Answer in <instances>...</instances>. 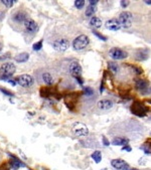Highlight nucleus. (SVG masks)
I'll list each match as a JSON object with an SVG mask.
<instances>
[{"label": "nucleus", "mask_w": 151, "mask_h": 170, "mask_svg": "<svg viewBox=\"0 0 151 170\" xmlns=\"http://www.w3.org/2000/svg\"><path fill=\"white\" fill-rule=\"evenodd\" d=\"M120 4L123 8H126L129 5V1H127V0H126V1L125 0H122V1H120Z\"/></svg>", "instance_id": "obj_30"}, {"label": "nucleus", "mask_w": 151, "mask_h": 170, "mask_svg": "<svg viewBox=\"0 0 151 170\" xmlns=\"http://www.w3.org/2000/svg\"><path fill=\"white\" fill-rule=\"evenodd\" d=\"M148 55H149V50L147 48L138 49L136 52V59L137 61H145V59L148 58Z\"/></svg>", "instance_id": "obj_15"}, {"label": "nucleus", "mask_w": 151, "mask_h": 170, "mask_svg": "<svg viewBox=\"0 0 151 170\" xmlns=\"http://www.w3.org/2000/svg\"><path fill=\"white\" fill-rule=\"evenodd\" d=\"M91 157L93 158V160L95 161L96 163H100L101 160H102V153H101V151H95V152H93V154L91 155Z\"/></svg>", "instance_id": "obj_24"}, {"label": "nucleus", "mask_w": 151, "mask_h": 170, "mask_svg": "<svg viewBox=\"0 0 151 170\" xmlns=\"http://www.w3.org/2000/svg\"><path fill=\"white\" fill-rule=\"evenodd\" d=\"M69 71H70V74L75 78H80L82 75V67L78 62H72Z\"/></svg>", "instance_id": "obj_11"}, {"label": "nucleus", "mask_w": 151, "mask_h": 170, "mask_svg": "<svg viewBox=\"0 0 151 170\" xmlns=\"http://www.w3.org/2000/svg\"><path fill=\"white\" fill-rule=\"evenodd\" d=\"M149 148H150V150H151V143H149Z\"/></svg>", "instance_id": "obj_41"}, {"label": "nucleus", "mask_w": 151, "mask_h": 170, "mask_svg": "<svg viewBox=\"0 0 151 170\" xmlns=\"http://www.w3.org/2000/svg\"><path fill=\"white\" fill-rule=\"evenodd\" d=\"M105 26L107 29L112 30V31H118L121 28V24L119 22L118 19H110L108 21H106Z\"/></svg>", "instance_id": "obj_13"}, {"label": "nucleus", "mask_w": 151, "mask_h": 170, "mask_svg": "<svg viewBox=\"0 0 151 170\" xmlns=\"http://www.w3.org/2000/svg\"><path fill=\"white\" fill-rule=\"evenodd\" d=\"M85 5V1L84 0H76L75 1V6L79 9L83 8V6Z\"/></svg>", "instance_id": "obj_27"}, {"label": "nucleus", "mask_w": 151, "mask_h": 170, "mask_svg": "<svg viewBox=\"0 0 151 170\" xmlns=\"http://www.w3.org/2000/svg\"><path fill=\"white\" fill-rule=\"evenodd\" d=\"M93 33L95 34V35H96L97 37H99L100 39L104 40V42H106V40H107V37H106V36H103L102 34H101V33H99V32H97L96 30H93Z\"/></svg>", "instance_id": "obj_29"}, {"label": "nucleus", "mask_w": 151, "mask_h": 170, "mask_svg": "<svg viewBox=\"0 0 151 170\" xmlns=\"http://www.w3.org/2000/svg\"><path fill=\"white\" fill-rule=\"evenodd\" d=\"M103 143H104V145L105 146H109V141L106 139V137H103Z\"/></svg>", "instance_id": "obj_34"}, {"label": "nucleus", "mask_w": 151, "mask_h": 170, "mask_svg": "<svg viewBox=\"0 0 151 170\" xmlns=\"http://www.w3.org/2000/svg\"><path fill=\"white\" fill-rule=\"evenodd\" d=\"M42 80L48 85V86H52L53 85V77L49 73H43L42 74Z\"/></svg>", "instance_id": "obj_20"}, {"label": "nucleus", "mask_w": 151, "mask_h": 170, "mask_svg": "<svg viewBox=\"0 0 151 170\" xmlns=\"http://www.w3.org/2000/svg\"><path fill=\"white\" fill-rule=\"evenodd\" d=\"M28 58H29V55L27 52H21L15 56V61L17 62H25L28 61Z\"/></svg>", "instance_id": "obj_21"}, {"label": "nucleus", "mask_w": 151, "mask_h": 170, "mask_svg": "<svg viewBox=\"0 0 151 170\" xmlns=\"http://www.w3.org/2000/svg\"><path fill=\"white\" fill-rule=\"evenodd\" d=\"M145 3H146V4H151V0H146V1H145Z\"/></svg>", "instance_id": "obj_38"}, {"label": "nucleus", "mask_w": 151, "mask_h": 170, "mask_svg": "<svg viewBox=\"0 0 151 170\" xmlns=\"http://www.w3.org/2000/svg\"><path fill=\"white\" fill-rule=\"evenodd\" d=\"M111 165L116 170H130V166L123 159H113L111 161Z\"/></svg>", "instance_id": "obj_10"}, {"label": "nucleus", "mask_w": 151, "mask_h": 170, "mask_svg": "<svg viewBox=\"0 0 151 170\" xmlns=\"http://www.w3.org/2000/svg\"><path fill=\"white\" fill-rule=\"evenodd\" d=\"M122 150H123V151H128V152H130V151H131V148H130V146L125 145L123 148H122Z\"/></svg>", "instance_id": "obj_33"}, {"label": "nucleus", "mask_w": 151, "mask_h": 170, "mask_svg": "<svg viewBox=\"0 0 151 170\" xmlns=\"http://www.w3.org/2000/svg\"><path fill=\"white\" fill-rule=\"evenodd\" d=\"M90 25H91L92 27L100 28L101 25H102V20H101L99 17L93 16L92 18H90Z\"/></svg>", "instance_id": "obj_19"}, {"label": "nucleus", "mask_w": 151, "mask_h": 170, "mask_svg": "<svg viewBox=\"0 0 151 170\" xmlns=\"http://www.w3.org/2000/svg\"><path fill=\"white\" fill-rule=\"evenodd\" d=\"M130 170H138V169H136V168H132V169H130Z\"/></svg>", "instance_id": "obj_40"}, {"label": "nucleus", "mask_w": 151, "mask_h": 170, "mask_svg": "<svg viewBox=\"0 0 151 170\" xmlns=\"http://www.w3.org/2000/svg\"><path fill=\"white\" fill-rule=\"evenodd\" d=\"M8 82L12 85V86H15V82L14 81H8Z\"/></svg>", "instance_id": "obj_37"}, {"label": "nucleus", "mask_w": 151, "mask_h": 170, "mask_svg": "<svg viewBox=\"0 0 151 170\" xmlns=\"http://www.w3.org/2000/svg\"><path fill=\"white\" fill-rule=\"evenodd\" d=\"M135 88H136L137 91H139L141 94L143 95H147L151 92V86L149 85L148 82L144 81V80H137L136 83H135Z\"/></svg>", "instance_id": "obj_7"}, {"label": "nucleus", "mask_w": 151, "mask_h": 170, "mask_svg": "<svg viewBox=\"0 0 151 170\" xmlns=\"http://www.w3.org/2000/svg\"><path fill=\"white\" fill-rule=\"evenodd\" d=\"M10 157L12 158L10 161H9V166H10V168H12L13 170H17V169H19L20 167H24V166H25L24 163L21 162L20 160L18 158H16L15 156L11 155V154H10Z\"/></svg>", "instance_id": "obj_14"}, {"label": "nucleus", "mask_w": 151, "mask_h": 170, "mask_svg": "<svg viewBox=\"0 0 151 170\" xmlns=\"http://www.w3.org/2000/svg\"><path fill=\"white\" fill-rule=\"evenodd\" d=\"M42 48V39H40L39 42L34 43V45H32V48L33 50H40Z\"/></svg>", "instance_id": "obj_26"}, {"label": "nucleus", "mask_w": 151, "mask_h": 170, "mask_svg": "<svg viewBox=\"0 0 151 170\" xmlns=\"http://www.w3.org/2000/svg\"><path fill=\"white\" fill-rule=\"evenodd\" d=\"M128 142H129V140L127 139V138L117 137L112 141V144L115 146H125V145H127Z\"/></svg>", "instance_id": "obj_18"}, {"label": "nucleus", "mask_w": 151, "mask_h": 170, "mask_svg": "<svg viewBox=\"0 0 151 170\" xmlns=\"http://www.w3.org/2000/svg\"><path fill=\"white\" fill-rule=\"evenodd\" d=\"M90 43V38L85 34H82V35H79L78 37H76L73 42V48L75 50H83L89 45Z\"/></svg>", "instance_id": "obj_2"}, {"label": "nucleus", "mask_w": 151, "mask_h": 170, "mask_svg": "<svg viewBox=\"0 0 151 170\" xmlns=\"http://www.w3.org/2000/svg\"><path fill=\"white\" fill-rule=\"evenodd\" d=\"M73 132L76 136H87L89 134V129L83 123L77 122L73 127Z\"/></svg>", "instance_id": "obj_8"}, {"label": "nucleus", "mask_w": 151, "mask_h": 170, "mask_svg": "<svg viewBox=\"0 0 151 170\" xmlns=\"http://www.w3.org/2000/svg\"><path fill=\"white\" fill-rule=\"evenodd\" d=\"M130 110L133 113V115L137 116V117H144L146 115V113L148 112V109L139 101H134L133 104L131 105Z\"/></svg>", "instance_id": "obj_3"}, {"label": "nucleus", "mask_w": 151, "mask_h": 170, "mask_svg": "<svg viewBox=\"0 0 151 170\" xmlns=\"http://www.w3.org/2000/svg\"><path fill=\"white\" fill-rule=\"evenodd\" d=\"M52 48L55 50H56V52H64L70 48V42H69V40L67 38H64V37H62V38H59L53 42Z\"/></svg>", "instance_id": "obj_5"}, {"label": "nucleus", "mask_w": 151, "mask_h": 170, "mask_svg": "<svg viewBox=\"0 0 151 170\" xmlns=\"http://www.w3.org/2000/svg\"><path fill=\"white\" fill-rule=\"evenodd\" d=\"M108 68H109V70L112 72V73H114V74H117L119 70H120V68H119V65L116 64L115 62H108Z\"/></svg>", "instance_id": "obj_23"}, {"label": "nucleus", "mask_w": 151, "mask_h": 170, "mask_svg": "<svg viewBox=\"0 0 151 170\" xmlns=\"http://www.w3.org/2000/svg\"><path fill=\"white\" fill-rule=\"evenodd\" d=\"M109 55L112 58H114V59H124L127 58L128 53L126 52L125 50H122L121 48H113L110 49Z\"/></svg>", "instance_id": "obj_9"}, {"label": "nucleus", "mask_w": 151, "mask_h": 170, "mask_svg": "<svg viewBox=\"0 0 151 170\" xmlns=\"http://www.w3.org/2000/svg\"><path fill=\"white\" fill-rule=\"evenodd\" d=\"M0 170H9L8 164H2L1 166H0Z\"/></svg>", "instance_id": "obj_32"}, {"label": "nucleus", "mask_w": 151, "mask_h": 170, "mask_svg": "<svg viewBox=\"0 0 151 170\" xmlns=\"http://www.w3.org/2000/svg\"><path fill=\"white\" fill-rule=\"evenodd\" d=\"M27 19V15L24 11H17L13 15V20L16 22H24Z\"/></svg>", "instance_id": "obj_17"}, {"label": "nucleus", "mask_w": 151, "mask_h": 170, "mask_svg": "<svg viewBox=\"0 0 151 170\" xmlns=\"http://www.w3.org/2000/svg\"><path fill=\"white\" fill-rule=\"evenodd\" d=\"M98 107L101 110H109L113 107V102L111 100H101L98 103Z\"/></svg>", "instance_id": "obj_16"}, {"label": "nucleus", "mask_w": 151, "mask_h": 170, "mask_svg": "<svg viewBox=\"0 0 151 170\" xmlns=\"http://www.w3.org/2000/svg\"><path fill=\"white\" fill-rule=\"evenodd\" d=\"M16 83L23 88H28V87H31L34 84V80L30 75L25 74L16 78Z\"/></svg>", "instance_id": "obj_6"}, {"label": "nucleus", "mask_w": 151, "mask_h": 170, "mask_svg": "<svg viewBox=\"0 0 151 170\" xmlns=\"http://www.w3.org/2000/svg\"><path fill=\"white\" fill-rule=\"evenodd\" d=\"M84 94L86 96H92L93 94H94V91L91 89V88H89V87H86L84 89Z\"/></svg>", "instance_id": "obj_28"}, {"label": "nucleus", "mask_w": 151, "mask_h": 170, "mask_svg": "<svg viewBox=\"0 0 151 170\" xmlns=\"http://www.w3.org/2000/svg\"><path fill=\"white\" fill-rule=\"evenodd\" d=\"M96 11H97V7H96V6L89 5L87 7V9H86V16L92 18L94 16V14L96 13Z\"/></svg>", "instance_id": "obj_22"}, {"label": "nucleus", "mask_w": 151, "mask_h": 170, "mask_svg": "<svg viewBox=\"0 0 151 170\" xmlns=\"http://www.w3.org/2000/svg\"><path fill=\"white\" fill-rule=\"evenodd\" d=\"M0 91H1V92H2L3 94H5V95H7V96H13V95H12V93L8 92V91H7V90H5V89H2V88H0Z\"/></svg>", "instance_id": "obj_31"}, {"label": "nucleus", "mask_w": 151, "mask_h": 170, "mask_svg": "<svg viewBox=\"0 0 151 170\" xmlns=\"http://www.w3.org/2000/svg\"><path fill=\"white\" fill-rule=\"evenodd\" d=\"M0 2H1L2 4H4L6 7H12L16 1H15V0H1Z\"/></svg>", "instance_id": "obj_25"}, {"label": "nucleus", "mask_w": 151, "mask_h": 170, "mask_svg": "<svg viewBox=\"0 0 151 170\" xmlns=\"http://www.w3.org/2000/svg\"><path fill=\"white\" fill-rule=\"evenodd\" d=\"M24 27L27 32H29V33H35L36 31L39 30L37 23L33 19H30V18H27V19L24 21Z\"/></svg>", "instance_id": "obj_12"}, {"label": "nucleus", "mask_w": 151, "mask_h": 170, "mask_svg": "<svg viewBox=\"0 0 151 170\" xmlns=\"http://www.w3.org/2000/svg\"><path fill=\"white\" fill-rule=\"evenodd\" d=\"M90 5H94V6H96L97 5V3H98L99 1H97V0H90Z\"/></svg>", "instance_id": "obj_35"}, {"label": "nucleus", "mask_w": 151, "mask_h": 170, "mask_svg": "<svg viewBox=\"0 0 151 170\" xmlns=\"http://www.w3.org/2000/svg\"><path fill=\"white\" fill-rule=\"evenodd\" d=\"M2 48H3V45H2V43L0 42V52H1V50H2Z\"/></svg>", "instance_id": "obj_39"}, {"label": "nucleus", "mask_w": 151, "mask_h": 170, "mask_svg": "<svg viewBox=\"0 0 151 170\" xmlns=\"http://www.w3.org/2000/svg\"><path fill=\"white\" fill-rule=\"evenodd\" d=\"M15 71H16V68H15L14 64H12V62H4L0 67V75H1V78L7 80L8 78H10L14 75Z\"/></svg>", "instance_id": "obj_1"}, {"label": "nucleus", "mask_w": 151, "mask_h": 170, "mask_svg": "<svg viewBox=\"0 0 151 170\" xmlns=\"http://www.w3.org/2000/svg\"><path fill=\"white\" fill-rule=\"evenodd\" d=\"M76 80L79 82V84H80V85H83V80H82L81 78H76Z\"/></svg>", "instance_id": "obj_36"}, {"label": "nucleus", "mask_w": 151, "mask_h": 170, "mask_svg": "<svg viewBox=\"0 0 151 170\" xmlns=\"http://www.w3.org/2000/svg\"><path fill=\"white\" fill-rule=\"evenodd\" d=\"M118 20L121 24V27L130 28L132 25V21H133V15L129 11H123L119 15Z\"/></svg>", "instance_id": "obj_4"}]
</instances>
